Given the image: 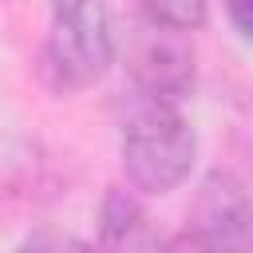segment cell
Here are the masks:
<instances>
[{"instance_id": "obj_7", "label": "cell", "mask_w": 253, "mask_h": 253, "mask_svg": "<svg viewBox=\"0 0 253 253\" xmlns=\"http://www.w3.org/2000/svg\"><path fill=\"white\" fill-rule=\"evenodd\" d=\"M16 253H99L95 245L71 237V233H55V229H43V233H32Z\"/></svg>"}, {"instance_id": "obj_4", "label": "cell", "mask_w": 253, "mask_h": 253, "mask_svg": "<svg viewBox=\"0 0 253 253\" xmlns=\"http://www.w3.org/2000/svg\"><path fill=\"white\" fill-rule=\"evenodd\" d=\"M130 75L154 103H178L194 87V51L178 40V32L150 24V32L134 43Z\"/></svg>"}, {"instance_id": "obj_6", "label": "cell", "mask_w": 253, "mask_h": 253, "mask_svg": "<svg viewBox=\"0 0 253 253\" xmlns=\"http://www.w3.org/2000/svg\"><path fill=\"white\" fill-rule=\"evenodd\" d=\"M142 12L158 28L190 32V28H198L206 20V0H142Z\"/></svg>"}, {"instance_id": "obj_1", "label": "cell", "mask_w": 253, "mask_h": 253, "mask_svg": "<svg viewBox=\"0 0 253 253\" xmlns=\"http://www.w3.org/2000/svg\"><path fill=\"white\" fill-rule=\"evenodd\" d=\"M123 170L134 190L142 194H166L186 182L198 138L190 123L178 115L174 103H154L146 99L126 123H123Z\"/></svg>"}, {"instance_id": "obj_5", "label": "cell", "mask_w": 253, "mask_h": 253, "mask_svg": "<svg viewBox=\"0 0 253 253\" xmlns=\"http://www.w3.org/2000/svg\"><path fill=\"white\" fill-rule=\"evenodd\" d=\"M99 253H166V249L150 233L138 202L115 190L103 206V245H99Z\"/></svg>"}, {"instance_id": "obj_8", "label": "cell", "mask_w": 253, "mask_h": 253, "mask_svg": "<svg viewBox=\"0 0 253 253\" xmlns=\"http://www.w3.org/2000/svg\"><path fill=\"white\" fill-rule=\"evenodd\" d=\"M229 16H233V28L253 43V0H229Z\"/></svg>"}, {"instance_id": "obj_2", "label": "cell", "mask_w": 253, "mask_h": 253, "mask_svg": "<svg viewBox=\"0 0 253 253\" xmlns=\"http://www.w3.org/2000/svg\"><path fill=\"white\" fill-rule=\"evenodd\" d=\"M115 59L107 0H51L43 75L55 91L95 87Z\"/></svg>"}, {"instance_id": "obj_3", "label": "cell", "mask_w": 253, "mask_h": 253, "mask_svg": "<svg viewBox=\"0 0 253 253\" xmlns=\"http://www.w3.org/2000/svg\"><path fill=\"white\" fill-rule=\"evenodd\" d=\"M166 253H253V194L229 170H213L198 190L182 249Z\"/></svg>"}]
</instances>
